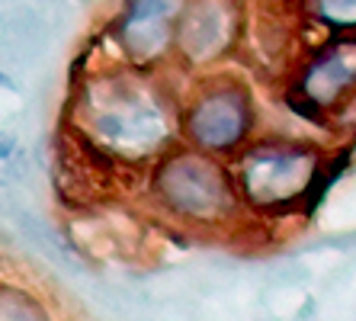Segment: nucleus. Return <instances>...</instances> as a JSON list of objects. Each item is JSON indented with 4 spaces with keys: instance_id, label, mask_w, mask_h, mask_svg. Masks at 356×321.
<instances>
[{
    "instance_id": "obj_2",
    "label": "nucleus",
    "mask_w": 356,
    "mask_h": 321,
    "mask_svg": "<svg viewBox=\"0 0 356 321\" xmlns=\"http://www.w3.org/2000/svg\"><path fill=\"white\" fill-rule=\"evenodd\" d=\"M151 196L167 215L193 228L228 225L244 206L232 171H225L218 157L196 148L167 151L158 157L151 173Z\"/></svg>"
},
{
    "instance_id": "obj_5",
    "label": "nucleus",
    "mask_w": 356,
    "mask_h": 321,
    "mask_svg": "<svg viewBox=\"0 0 356 321\" xmlns=\"http://www.w3.org/2000/svg\"><path fill=\"white\" fill-rule=\"evenodd\" d=\"M292 97L312 116H340L356 100V39L337 36L305 61L292 81Z\"/></svg>"
},
{
    "instance_id": "obj_11",
    "label": "nucleus",
    "mask_w": 356,
    "mask_h": 321,
    "mask_svg": "<svg viewBox=\"0 0 356 321\" xmlns=\"http://www.w3.org/2000/svg\"><path fill=\"white\" fill-rule=\"evenodd\" d=\"M0 84H10V81H7V77H3V75H0Z\"/></svg>"
},
{
    "instance_id": "obj_1",
    "label": "nucleus",
    "mask_w": 356,
    "mask_h": 321,
    "mask_svg": "<svg viewBox=\"0 0 356 321\" xmlns=\"http://www.w3.org/2000/svg\"><path fill=\"white\" fill-rule=\"evenodd\" d=\"M77 113L93 148L122 161L161 157L174 125H180L164 91L141 75H99L83 87Z\"/></svg>"
},
{
    "instance_id": "obj_7",
    "label": "nucleus",
    "mask_w": 356,
    "mask_h": 321,
    "mask_svg": "<svg viewBox=\"0 0 356 321\" xmlns=\"http://www.w3.org/2000/svg\"><path fill=\"white\" fill-rule=\"evenodd\" d=\"M186 0H129L119 23L125 52L138 61L158 58L174 42V26Z\"/></svg>"
},
{
    "instance_id": "obj_6",
    "label": "nucleus",
    "mask_w": 356,
    "mask_h": 321,
    "mask_svg": "<svg viewBox=\"0 0 356 321\" xmlns=\"http://www.w3.org/2000/svg\"><path fill=\"white\" fill-rule=\"evenodd\" d=\"M241 29L234 0H186L174 26L177 55L190 65H209L228 55Z\"/></svg>"
},
{
    "instance_id": "obj_3",
    "label": "nucleus",
    "mask_w": 356,
    "mask_h": 321,
    "mask_svg": "<svg viewBox=\"0 0 356 321\" xmlns=\"http://www.w3.org/2000/svg\"><path fill=\"white\" fill-rule=\"evenodd\" d=\"M232 177L241 203L260 212H289L321 177V151L292 139L250 141L234 155Z\"/></svg>"
},
{
    "instance_id": "obj_10",
    "label": "nucleus",
    "mask_w": 356,
    "mask_h": 321,
    "mask_svg": "<svg viewBox=\"0 0 356 321\" xmlns=\"http://www.w3.org/2000/svg\"><path fill=\"white\" fill-rule=\"evenodd\" d=\"M23 141H19L17 132H7V129H0V187H7L19 177L23 171Z\"/></svg>"
},
{
    "instance_id": "obj_9",
    "label": "nucleus",
    "mask_w": 356,
    "mask_h": 321,
    "mask_svg": "<svg viewBox=\"0 0 356 321\" xmlns=\"http://www.w3.org/2000/svg\"><path fill=\"white\" fill-rule=\"evenodd\" d=\"M0 321H51L45 305L26 289L0 283Z\"/></svg>"
},
{
    "instance_id": "obj_8",
    "label": "nucleus",
    "mask_w": 356,
    "mask_h": 321,
    "mask_svg": "<svg viewBox=\"0 0 356 321\" xmlns=\"http://www.w3.org/2000/svg\"><path fill=\"white\" fill-rule=\"evenodd\" d=\"M305 17L331 33L347 36L356 29V0H305Z\"/></svg>"
},
{
    "instance_id": "obj_4",
    "label": "nucleus",
    "mask_w": 356,
    "mask_h": 321,
    "mask_svg": "<svg viewBox=\"0 0 356 321\" xmlns=\"http://www.w3.org/2000/svg\"><path fill=\"white\" fill-rule=\"evenodd\" d=\"M257 107L244 81L228 75L209 77L186 100L180 113V129L196 151L212 157H234L254 141Z\"/></svg>"
}]
</instances>
